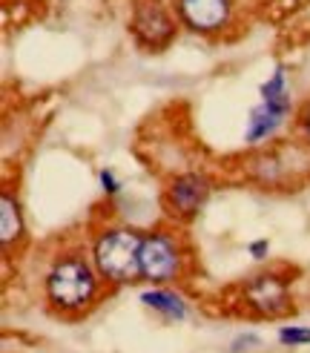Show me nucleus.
<instances>
[{"instance_id": "nucleus-9", "label": "nucleus", "mask_w": 310, "mask_h": 353, "mask_svg": "<svg viewBox=\"0 0 310 353\" xmlns=\"http://www.w3.org/2000/svg\"><path fill=\"white\" fill-rule=\"evenodd\" d=\"M23 233V221H21V210H17L12 196L0 199V239L9 247L12 241H17Z\"/></svg>"}, {"instance_id": "nucleus-14", "label": "nucleus", "mask_w": 310, "mask_h": 353, "mask_svg": "<svg viewBox=\"0 0 310 353\" xmlns=\"http://www.w3.org/2000/svg\"><path fill=\"white\" fill-rule=\"evenodd\" d=\"M250 250H253L256 259H262V256L267 253V241H256V244H250Z\"/></svg>"}, {"instance_id": "nucleus-8", "label": "nucleus", "mask_w": 310, "mask_h": 353, "mask_svg": "<svg viewBox=\"0 0 310 353\" xmlns=\"http://www.w3.org/2000/svg\"><path fill=\"white\" fill-rule=\"evenodd\" d=\"M290 112V107H282V103H267L262 101L258 107L250 112V127H247V141L250 144H258V141L270 138L276 130H279V123L285 121V115Z\"/></svg>"}, {"instance_id": "nucleus-11", "label": "nucleus", "mask_w": 310, "mask_h": 353, "mask_svg": "<svg viewBox=\"0 0 310 353\" xmlns=\"http://www.w3.org/2000/svg\"><path fill=\"white\" fill-rule=\"evenodd\" d=\"M262 101H267V103H282V107H290L287 83H285V72H282V69H276L273 78L262 86Z\"/></svg>"}, {"instance_id": "nucleus-6", "label": "nucleus", "mask_w": 310, "mask_h": 353, "mask_svg": "<svg viewBox=\"0 0 310 353\" xmlns=\"http://www.w3.org/2000/svg\"><path fill=\"white\" fill-rule=\"evenodd\" d=\"M247 299H250V305L265 316H279L290 307L287 288L276 276H256L247 285Z\"/></svg>"}, {"instance_id": "nucleus-1", "label": "nucleus", "mask_w": 310, "mask_h": 353, "mask_svg": "<svg viewBox=\"0 0 310 353\" xmlns=\"http://www.w3.org/2000/svg\"><path fill=\"white\" fill-rule=\"evenodd\" d=\"M141 244L144 236L135 230H110L95 244V264L101 276L112 281H135L141 276Z\"/></svg>"}, {"instance_id": "nucleus-7", "label": "nucleus", "mask_w": 310, "mask_h": 353, "mask_svg": "<svg viewBox=\"0 0 310 353\" xmlns=\"http://www.w3.org/2000/svg\"><path fill=\"white\" fill-rule=\"evenodd\" d=\"M207 192H210V187H207V179L204 175H181V179L172 181L169 187V204H172V213H181V216H193L196 210L204 204Z\"/></svg>"}, {"instance_id": "nucleus-12", "label": "nucleus", "mask_w": 310, "mask_h": 353, "mask_svg": "<svg viewBox=\"0 0 310 353\" xmlns=\"http://www.w3.org/2000/svg\"><path fill=\"white\" fill-rule=\"evenodd\" d=\"M279 339H282V345H290V347L310 345V330H304V327H282Z\"/></svg>"}, {"instance_id": "nucleus-3", "label": "nucleus", "mask_w": 310, "mask_h": 353, "mask_svg": "<svg viewBox=\"0 0 310 353\" xmlns=\"http://www.w3.org/2000/svg\"><path fill=\"white\" fill-rule=\"evenodd\" d=\"M132 32H135V38L141 41L144 46L161 49V46H167V43L172 41V34H176V26H172L169 14L164 12L161 3H155V0H147V3H138V6H135Z\"/></svg>"}, {"instance_id": "nucleus-10", "label": "nucleus", "mask_w": 310, "mask_h": 353, "mask_svg": "<svg viewBox=\"0 0 310 353\" xmlns=\"http://www.w3.org/2000/svg\"><path fill=\"white\" fill-rule=\"evenodd\" d=\"M141 302L147 305V307H152V310H158V313H164L167 319H184L187 316V310H184V302L178 296H172V293H167V290H149V293H144L141 296Z\"/></svg>"}, {"instance_id": "nucleus-15", "label": "nucleus", "mask_w": 310, "mask_h": 353, "mask_svg": "<svg viewBox=\"0 0 310 353\" xmlns=\"http://www.w3.org/2000/svg\"><path fill=\"white\" fill-rule=\"evenodd\" d=\"M302 121H304V132H307V138H310V103L304 107V115H302Z\"/></svg>"}, {"instance_id": "nucleus-5", "label": "nucleus", "mask_w": 310, "mask_h": 353, "mask_svg": "<svg viewBox=\"0 0 310 353\" xmlns=\"http://www.w3.org/2000/svg\"><path fill=\"white\" fill-rule=\"evenodd\" d=\"M178 12L193 29L213 32L227 23L230 0H178Z\"/></svg>"}, {"instance_id": "nucleus-4", "label": "nucleus", "mask_w": 310, "mask_h": 353, "mask_svg": "<svg viewBox=\"0 0 310 353\" xmlns=\"http://www.w3.org/2000/svg\"><path fill=\"white\" fill-rule=\"evenodd\" d=\"M178 273V250L169 236L152 233L141 244V276L152 281H167Z\"/></svg>"}, {"instance_id": "nucleus-13", "label": "nucleus", "mask_w": 310, "mask_h": 353, "mask_svg": "<svg viewBox=\"0 0 310 353\" xmlns=\"http://www.w3.org/2000/svg\"><path fill=\"white\" fill-rule=\"evenodd\" d=\"M101 184H103V190H107V192H115V190H118V184H115V179H112L110 170L101 172Z\"/></svg>"}, {"instance_id": "nucleus-2", "label": "nucleus", "mask_w": 310, "mask_h": 353, "mask_svg": "<svg viewBox=\"0 0 310 353\" xmlns=\"http://www.w3.org/2000/svg\"><path fill=\"white\" fill-rule=\"evenodd\" d=\"M46 293L63 310L83 307L95 296V273L83 259L63 256L46 276Z\"/></svg>"}]
</instances>
